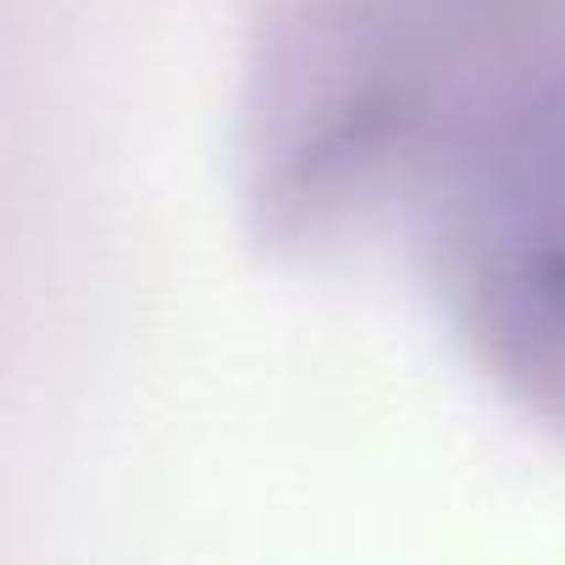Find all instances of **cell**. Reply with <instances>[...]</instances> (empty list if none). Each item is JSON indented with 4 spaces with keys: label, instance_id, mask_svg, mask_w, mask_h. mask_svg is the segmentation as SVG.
I'll return each mask as SVG.
<instances>
[{
    "label": "cell",
    "instance_id": "1",
    "mask_svg": "<svg viewBox=\"0 0 565 565\" xmlns=\"http://www.w3.org/2000/svg\"><path fill=\"white\" fill-rule=\"evenodd\" d=\"M282 244H394L482 377L565 427V0H271L244 106Z\"/></svg>",
    "mask_w": 565,
    "mask_h": 565
}]
</instances>
